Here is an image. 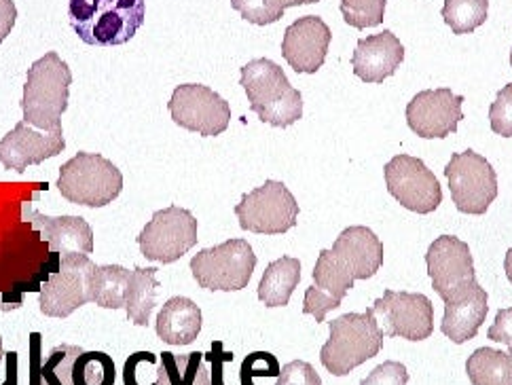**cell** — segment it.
<instances>
[{
  "label": "cell",
  "instance_id": "obj_1",
  "mask_svg": "<svg viewBox=\"0 0 512 385\" xmlns=\"http://www.w3.org/2000/svg\"><path fill=\"white\" fill-rule=\"evenodd\" d=\"M22 214L24 223L0 231V311L20 309L28 292H41L62 261L26 210Z\"/></svg>",
  "mask_w": 512,
  "mask_h": 385
},
{
  "label": "cell",
  "instance_id": "obj_2",
  "mask_svg": "<svg viewBox=\"0 0 512 385\" xmlns=\"http://www.w3.org/2000/svg\"><path fill=\"white\" fill-rule=\"evenodd\" d=\"M146 17L144 0H70L68 22L85 45L130 43Z\"/></svg>",
  "mask_w": 512,
  "mask_h": 385
},
{
  "label": "cell",
  "instance_id": "obj_3",
  "mask_svg": "<svg viewBox=\"0 0 512 385\" xmlns=\"http://www.w3.org/2000/svg\"><path fill=\"white\" fill-rule=\"evenodd\" d=\"M70 85V66L56 51H49L36 60L28 70L24 85V123L41 132H62V115L68 110Z\"/></svg>",
  "mask_w": 512,
  "mask_h": 385
},
{
  "label": "cell",
  "instance_id": "obj_4",
  "mask_svg": "<svg viewBox=\"0 0 512 385\" xmlns=\"http://www.w3.org/2000/svg\"><path fill=\"white\" fill-rule=\"evenodd\" d=\"M240 85L244 87L250 108L271 127H290L303 117L301 91L290 85L280 64L267 58L250 60L242 68Z\"/></svg>",
  "mask_w": 512,
  "mask_h": 385
},
{
  "label": "cell",
  "instance_id": "obj_5",
  "mask_svg": "<svg viewBox=\"0 0 512 385\" xmlns=\"http://www.w3.org/2000/svg\"><path fill=\"white\" fill-rule=\"evenodd\" d=\"M331 337L320 352L324 369L335 375H350L360 364L373 360L383 350V330L377 322L375 309L369 307L364 314H345L328 322Z\"/></svg>",
  "mask_w": 512,
  "mask_h": 385
},
{
  "label": "cell",
  "instance_id": "obj_6",
  "mask_svg": "<svg viewBox=\"0 0 512 385\" xmlns=\"http://www.w3.org/2000/svg\"><path fill=\"white\" fill-rule=\"evenodd\" d=\"M56 185L70 204L98 210L121 195L123 174L111 159L98 153H77L60 168Z\"/></svg>",
  "mask_w": 512,
  "mask_h": 385
},
{
  "label": "cell",
  "instance_id": "obj_7",
  "mask_svg": "<svg viewBox=\"0 0 512 385\" xmlns=\"http://www.w3.org/2000/svg\"><path fill=\"white\" fill-rule=\"evenodd\" d=\"M254 269L256 254L246 240H227L214 248H204L191 261L195 282L210 292L244 290Z\"/></svg>",
  "mask_w": 512,
  "mask_h": 385
},
{
  "label": "cell",
  "instance_id": "obj_8",
  "mask_svg": "<svg viewBox=\"0 0 512 385\" xmlns=\"http://www.w3.org/2000/svg\"><path fill=\"white\" fill-rule=\"evenodd\" d=\"M445 176L453 204L464 214L481 216L498 199V174L477 151L468 149L464 153H453L445 168Z\"/></svg>",
  "mask_w": 512,
  "mask_h": 385
},
{
  "label": "cell",
  "instance_id": "obj_9",
  "mask_svg": "<svg viewBox=\"0 0 512 385\" xmlns=\"http://www.w3.org/2000/svg\"><path fill=\"white\" fill-rule=\"evenodd\" d=\"M299 204L295 195L280 180H267L263 187L242 197L235 206L240 227L259 235H280L297 227Z\"/></svg>",
  "mask_w": 512,
  "mask_h": 385
},
{
  "label": "cell",
  "instance_id": "obj_10",
  "mask_svg": "<svg viewBox=\"0 0 512 385\" xmlns=\"http://www.w3.org/2000/svg\"><path fill=\"white\" fill-rule=\"evenodd\" d=\"M138 246L144 259L172 265L197 246V218L178 206L157 210L140 231Z\"/></svg>",
  "mask_w": 512,
  "mask_h": 385
},
{
  "label": "cell",
  "instance_id": "obj_11",
  "mask_svg": "<svg viewBox=\"0 0 512 385\" xmlns=\"http://www.w3.org/2000/svg\"><path fill=\"white\" fill-rule=\"evenodd\" d=\"M96 265L87 254H62L56 273L39 292V307L47 318H68L91 303V275Z\"/></svg>",
  "mask_w": 512,
  "mask_h": 385
},
{
  "label": "cell",
  "instance_id": "obj_12",
  "mask_svg": "<svg viewBox=\"0 0 512 385\" xmlns=\"http://www.w3.org/2000/svg\"><path fill=\"white\" fill-rule=\"evenodd\" d=\"M168 108L176 125L204 138L221 136L227 132L231 121L229 102L221 94H216L214 89L199 83L178 85L168 102Z\"/></svg>",
  "mask_w": 512,
  "mask_h": 385
},
{
  "label": "cell",
  "instance_id": "obj_13",
  "mask_svg": "<svg viewBox=\"0 0 512 385\" xmlns=\"http://www.w3.org/2000/svg\"><path fill=\"white\" fill-rule=\"evenodd\" d=\"M426 265L432 288L445 303L466 295L479 284L470 248L455 235H441L430 244Z\"/></svg>",
  "mask_w": 512,
  "mask_h": 385
},
{
  "label": "cell",
  "instance_id": "obj_14",
  "mask_svg": "<svg viewBox=\"0 0 512 385\" xmlns=\"http://www.w3.org/2000/svg\"><path fill=\"white\" fill-rule=\"evenodd\" d=\"M388 193L402 208L415 214H430L443 201L441 182L428 165L411 155H396L383 168Z\"/></svg>",
  "mask_w": 512,
  "mask_h": 385
},
{
  "label": "cell",
  "instance_id": "obj_15",
  "mask_svg": "<svg viewBox=\"0 0 512 385\" xmlns=\"http://www.w3.org/2000/svg\"><path fill=\"white\" fill-rule=\"evenodd\" d=\"M377 322L386 337L424 341L434 333V307L419 292L386 290L373 303Z\"/></svg>",
  "mask_w": 512,
  "mask_h": 385
},
{
  "label": "cell",
  "instance_id": "obj_16",
  "mask_svg": "<svg viewBox=\"0 0 512 385\" xmlns=\"http://www.w3.org/2000/svg\"><path fill=\"white\" fill-rule=\"evenodd\" d=\"M464 96L449 87L419 91L407 104V125L411 132L426 140H443L457 132L464 119Z\"/></svg>",
  "mask_w": 512,
  "mask_h": 385
},
{
  "label": "cell",
  "instance_id": "obj_17",
  "mask_svg": "<svg viewBox=\"0 0 512 385\" xmlns=\"http://www.w3.org/2000/svg\"><path fill=\"white\" fill-rule=\"evenodd\" d=\"M331 41L333 32L322 17L305 15L286 28L282 55L288 66L299 75H314L324 66Z\"/></svg>",
  "mask_w": 512,
  "mask_h": 385
},
{
  "label": "cell",
  "instance_id": "obj_18",
  "mask_svg": "<svg viewBox=\"0 0 512 385\" xmlns=\"http://www.w3.org/2000/svg\"><path fill=\"white\" fill-rule=\"evenodd\" d=\"M66 149L62 132H41L20 121L13 130L0 140V165L5 170L24 174L30 165L58 157Z\"/></svg>",
  "mask_w": 512,
  "mask_h": 385
},
{
  "label": "cell",
  "instance_id": "obj_19",
  "mask_svg": "<svg viewBox=\"0 0 512 385\" xmlns=\"http://www.w3.org/2000/svg\"><path fill=\"white\" fill-rule=\"evenodd\" d=\"M402 62H405V47L392 30H383L358 41L352 55L354 75L364 83H383L394 75Z\"/></svg>",
  "mask_w": 512,
  "mask_h": 385
},
{
  "label": "cell",
  "instance_id": "obj_20",
  "mask_svg": "<svg viewBox=\"0 0 512 385\" xmlns=\"http://www.w3.org/2000/svg\"><path fill=\"white\" fill-rule=\"evenodd\" d=\"M341 267L354 280H369L383 265V244L369 227H347L331 248Z\"/></svg>",
  "mask_w": 512,
  "mask_h": 385
},
{
  "label": "cell",
  "instance_id": "obj_21",
  "mask_svg": "<svg viewBox=\"0 0 512 385\" xmlns=\"http://www.w3.org/2000/svg\"><path fill=\"white\" fill-rule=\"evenodd\" d=\"M34 227L43 233L53 252L60 254H91L94 252V231L81 216H45L26 208Z\"/></svg>",
  "mask_w": 512,
  "mask_h": 385
},
{
  "label": "cell",
  "instance_id": "obj_22",
  "mask_svg": "<svg viewBox=\"0 0 512 385\" xmlns=\"http://www.w3.org/2000/svg\"><path fill=\"white\" fill-rule=\"evenodd\" d=\"M487 292L477 284L466 295L457 297L451 303H445V316L441 330L453 343H466L479 335V328L487 320Z\"/></svg>",
  "mask_w": 512,
  "mask_h": 385
},
{
  "label": "cell",
  "instance_id": "obj_23",
  "mask_svg": "<svg viewBox=\"0 0 512 385\" xmlns=\"http://www.w3.org/2000/svg\"><path fill=\"white\" fill-rule=\"evenodd\" d=\"M83 352L81 345L62 343L45 356L43 335H30V381L28 385H70V369Z\"/></svg>",
  "mask_w": 512,
  "mask_h": 385
},
{
  "label": "cell",
  "instance_id": "obj_24",
  "mask_svg": "<svg viewBox=\"0 0 512 385\" xmlns=\"http://www.w3.org/2000/svg\"><path fill=\"white\" fill-rule=\"evenodd\" d=\"M204 316L197 303L187 297H172L157 316V337L166 345H191L199 333Z\"/></svg>",
  "mask_w": 512,
  "mask_h": 385
},
{
  "label": "cell",
  "instance_id": "obj_25",
  "mask_svg": "<svg viewBox=\"0 0 512 385\" xmlns=\"http://www.w3.org/2000/svg\"><path fill=\"white\" fill-rule=\"evenodd\" d=\"M159 301L157 267H134L125 292L127 320L136 326H149Z\"/></svg>",
  "mask_w": 512,
  "mask_h": 385
},
{
  "label": "cell",
  "instance_id": "obj_26",
  "mask_svg": "<svg viewBox=\"0 0 512 385\" xmlns=\"http://www.w3.org/2000/svg\"><path fill=\"white\" fill-rule=\"evenodd\" d=\"M299 282L301 261L292 259V256H282V259L267 265L259 284V301L267 307H286Z\"/></svg>",
  "mask_w": 512,
  "mask_h": 385
},
{
  "label": "cell",
  "instance_id": "obj_27",
  "mask_svg": "<svg viewBox=\"0 0 512 385\" xmlns=\"http://www.w3.org/2000/svg\"><path fill=\"white\" fill-rule=\"evenodd\" d=\"M157 366V385H212L204 354L163 352Z\"/></svg>",
  "mask_w": 512,
  "mask_h": 385
},
{
  "label": "cell",
  "instance_id": "obj_28",
  "mask_svg": "<svg viewBox=\"0 0 512 385\" xmlns=\"http://www.w3.org/2000/svg\"><path fill=\"white\" fill-rule=\"evenodd\" d=\"M466 373L472 385H512V350L481 347L466 360Z\"/></svg>",
  "mask_w": 512,
  "mask_h": 385
},
{
  "label": "cell",
  "instance_id": "obj_29",
  "mask_svg": "<svg viewBox=\"0 0 512 385\" xmlns=\"http://www.w3.org/2000/svg\"><path fill=\"white\" fill-rule=\"evenodd\" d=\"M132 271L123 265H96L91 275V303L104 309L125 307L127 282Z\"/></svg>",
  "mask_w": 512,
  "mask_h": 385
},
{
  "label": "cell",
  "instance_id": "obj_30",
  "mask_svg": "<svg viewBox=\"0 0 512 385\" xmlns=\"http://www.w3.org/2000/svg\"><path fill=\"white\" fill-rule=\"evenodd\" d=\"M115 360L104 352L83 350L70 369V385H115Z\"/></svg>",
  "mask_w": 512,
  "mask_h": 385
},
{
  "label": "cell",
  "instance_id": "obj_31",
  "mask_svg": "<svg viewBox=\"0 0 512 385\" xmlns=\"http://www.w3.org/2000/svg\"><path fill=\"white\" fill-rule=\"evenodd\" d=\"M354 278L347 273L341 263L335 259L331 250H322L316 267H314V286L316 290L324 292V295L343 301L347 292L354 286Z\"/></svg>",
  "mask_w": 512,
  "mask_h": 385
},
{
  "label": "cell",
  "instance_id": "obj_32",
  "mask_svg": "<svg viewBox=\"0 0 512 385\" xmlns=\"http://www.w3.org/2000/svg\"><path fill=\"white\" fill-rule=\"evenodd\" d=\"M489 0H445L443 17L455 34H470L487 22Z\"/></svg>",
  "mask_w": 512,
  "mask_h": 385
},
{
  "label": "cell",
  "instance_id": "obj_33",
  "mask_svg": "<svg viewBox=\"0 0 512 385\" xmlns=\"http://www.w3.org/2000/svg\"><path fill=\"white\" fill-rule=\"evenodd\" d=\"M282 366L269 352H252L244 358L240 369L242 385H278Z\"/></svg>",
  "mask_w": 512,
  "mask_h": 385
},
{
  "label": "cell",
  "instance_id": "obj_34",
  "mask_svg": "<svg viewBox=\"0 0 512 385\" xmlns=\"http://www.w3.org/2000/svg\"><path fill=\"white\" fill-rule=\"evenodd\" d=\"M386 5V0H341V13L345 24L362 30L383 24Z\"/></svg>",
  "mask_w": 512,
  "mask_h": 385
},
{
  "label": "cell",
  "instance_id": "obj_35",
  "mask_svg": "<svg viewBox=\"0 0 512 385\" xmlns=\"http://www.w3.org/2000/svg\"><path fill=\"white\" fill-rule=\"evenodd\" d=\"M157 366L153 352L132 354L123 366V385H157Z\"/></svg>",
  "mask_w": 512,
  "mask_h": 385
},
{
  "label": "cell",
  "instance_id": "obj_36",
  "mask_svg": "<svg viewBox=\"0 0 512 385\" xmlns=\"http://www.w3.org/2000/svg\"><path fill=\"white\" fill-rule=\"evenodd\" d=\"M491 130L502 138H512V83L498 91L496 100L489 108Z\"/></svg>",
  "mask_w": 512,
  "mask_h": 385
},
{
  "label": "cell",
  "instance_id": "obj_37",
  "mask_svg": "<svg viewBox=\"0 0 512 385\" xmlns=\"http://www.w3.org/2000/svg\"><path fill=\"white\" fill-rule=\"evenodd\" d=\"M231 7L254 26H269L282 20V15L273 11L267 0H231Z\"/></svg>",
  "mask_w": 512,
  "mask_h": 385
},
{
  "label": "cell",
  "instance_id": "obj_38",
  "mask_svg": "<svg viewBox=\"0 0 512 385\" xmlns=\"http://www.w3.org/2000/svg\"><path fill=\"white\" fill-rule=\"evenodd\" d=\"M360 385H409V371L402 362L388 360L373 369L367 379L360 381Z\"/></svg>",
  "mask_w": 512,
  "mask_h": 385
},
{
  "label": "cell",
  "instance_id": "obj_39",
  "mask_svg": "<svg viewBox=\"0 0 512 385\" xmlns=\"http://www.w3.org/2000/svg\"><path fill=\"white\" fill-rule=\"evenodd\" d=\"M278 385H322V379L309 362L292 360L282 366Z\"/></svg>",
  "mask_w": 512,
  "mask_h": 385
},
{
  "label": "cell",
  "instance_id": "obj_40",
  "mask_svg": "<svg viewBox=\"0 0 512 385\" xmlns=\"http://www.w3.org/2000/svg\"><path fill=\"white\" fill-rule=\"evenodd\" d=\"M341 301L324 295V292L316 290V286H309L305 290V301H303V314L314 316L316 322H324L326 314L333 309H339Z\"/></svg>",
  "mask_w": 512,
  "mask_h": 385
},
{
  "label": "cell",
  "instance_id": "obj_41",
  "mask_svg": "<svg viewBox=\"0 0 512 385\" xmlns=\"http://www.w3.org/2000/svg\"><path fill=\"white\" fill-rule=\"evenodd\" d=\"M487 337L491 341L508 345V350H512V307L498 311L496 320H493L491 328L487 330Z\"/></svg>",
  "mask_w": 512,
  "mask_h": 385
},
{
  "label": "cell",
  "instance_id": "obj_42",
  "mask_svg": "<svg viewBox=\"0 0 512 385\" xmlns=\"http://www.w3.org/2000/svg\"><path fill=\"white\" fill-rule=\"evenodd\" d=\"M206 358H208V362H212V375H210L212 385H227L223 369H225V364L229 360H233V354L223 350V343L221 341H214L212 343V350L206 354Z\"/></svg>",
  "mask_w": 512,
  "mask_h": 385
},
{
  "label": "cell",
  "instance_id": "obj_43",
  "mask_svg": "<svg viewBox=\"0 0 512 385\" xmlns=\"http://www.w3.org/2000/svg\"><path fill=\"white\" fill-rule=\"evenodd\" d=\"M17 20V7L13 0H0V43L13 32Z\"/></svg>",
  "mask_w": 512,
  "mask_h": 385
},
{
  "label": "cell",
  "instance_id": "obj_44",
  "mask_svg": "<svg viewBox=\"0 0 512 385\" xmlns=\"http://www.w3.org/2000/svg\"><path fill=\"white\" fill-rule=\"evenodd\" d=\"M314 3H320V0H267V5L280 13L284 17V11L290 9V7H301V5H314Z\"/></svg>",
  "mask_w": 512,
  "mask_h": 385
},
{
  "label": "cell",
  "instance_id": "obj_45",
  "mask_svg": "<svg viewBox=\"0 0 512 385\" xmlns=\"http://www.w3.org/2000/svg\"><path fill=\"white\" fill-rule=\"evenodd\" d=\"M504 269H506V278L512 284V248L506 252V261H504Z\"/></svg>",
  "mask_w": 512,
  "mask_h": 385
},
{
  "label": "cell",
  "instance_id": "obj_46",
  "mask_svg": "<svg viewBox=\"0 0 512 385\" xmlns=\"http://www.w3.org/2000/svg\"><path fill=\"white\" fill-rule=\"evenodd\" d=\"M7 360V352H5V347H3V337H0V364H3Z\"/></svg>",
  "mask_w": 512,
  "mask_h": 385
},
{
  "label": "cell",
  "instance_id": "obj_47",
  "mask_svg": "<svg viewBox=\"0 0 512 385\" xmlns=\"http://www.w3.org/2000/svg\"><path fill=\"white\" fill-rule=\"evenodd\" d=\"M510 66H512V51H510Z\"/></svg>",
  "mask_w": 512,
  "mask_h": 385
}]
</instances>
